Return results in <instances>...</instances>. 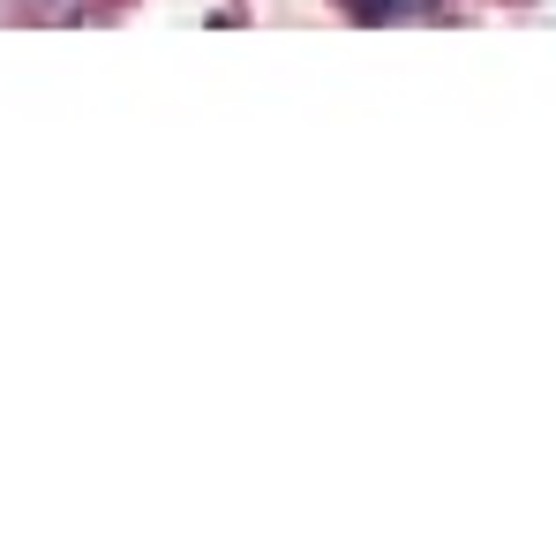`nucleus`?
<instances>
[{"mask_svg":"<svg viewBox=\"0 0 556 549\" xmlns=\"http://www.w3.org/2000/svg\"><path fill=\"white\" fill-rule=\"evenodd\" d=\"M346 15H362V23H391V15H414V8H437V0H339Z\"/></svg>","mask_w":556,"mask_h":549,"instance_id":"nucleus-1","label":"nucleus"}]
</instances>
